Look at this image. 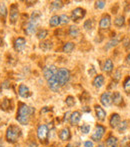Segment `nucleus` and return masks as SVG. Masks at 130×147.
<instances>
[{
    "label": "nucleus",
    "instance_id": "nucleus-15",
    "mask_svg": "<svg viewBox=\"0 0 130 147\" xmlns=\"http://www.w3.org/2000/svg\"><path fill=\"white\" fill-rule=\"evenodd\" d=\"M80 119H81V113L79 112V111H74V112L71 113V116H70V124L71 125H77L78 123H79Z\"/></svg>",
    "mask_w": 130,
    "mask_h": 147
},
{
    "label": "nucleus",
    "instance_id": "nucleus-27",
    "mask_svg": "<svg viewBox=\"0 0 130 147\" xmlns=\"http://www.w3.org/2000/svg\"><path fill=\"white\" fill-rule=\"evenodd\" d=\"M59 24H60V16L53 15L52 17L49 19V25H50V27H56Z\"/></svg>",
    "mask_w": 130,
    "mask_h": 147
},
{
    "label": "nucleus",
    "instance_id": "nucleus-6",
    "mask_svg": "<svg viewBox=\"0 0 130 147\" xmlns=\"http://www.w3.org/2000/svg\"><path fill=\"white\" fill-rule=\"evenodd\" d=\"M104 133H105V127H104V126L97 125L95 127V130H94V132L92 133L91 139L93 140V141H100V140L102 139Z\"/></svg>",
    "mask_w": 130,
    "mask_h": 147
},
{
    "label": "nucleus",
    "instance_id": "nucleus-19",
    "mask_svg": "<svg viewBox=\"0 0 130 147\" xmlns=\"http://www.w3.org/2000/svg\"><path fill=\"white\" fill-rule=\"evenodd\" d=\"M112 102L114 103L116 106H120L123 103V97L119 92H114L112 95Z\"/></svg>",
    "mask_w": 130,
    "mask_h": 147
},
{
    "label": "nucleus",
    "instance_id": "nucleus-28",
    "mask_svg": "<svg viewBox=\"0 0 130 147\" xmlns=\"http://www.w3.org/2000/svg\"><path fill=\"white\" fill-rule=\"evenodd\" d=\"M119 41H120V36H119V35H118V36L113 37V38L111 39V40L106 44V46H105V49H109V48H111V47L116 46V45L119 43Z\"/></svg>",
    "mask_w": 130,
    "mask_h": 147
},
{
    "label": "nucleus",
    "instance_id": "nucleus-32",
    "mask_svg": "<svg viewBox=\"0 0 130 147\" xmlns=\"http://www.w3.org/2000/svg\"><path fill=\"white\" fill-rule=\"evenodd\" d=\"M47 36H48V31L46 29H41L37 32V38L40 39V40H44Z\"/></svg>",
    "mask_w": 130,
    "mask_h": 147
},
{
    "label": "nucleus",
    "instance_id": "nucleus-44",
    "mask_svg": "<svg viewBox=\"0 0 130 147\" xmlns=\"http://www.w3.org/2000/svg\"><path fill=\"white\" fill-rule=\"evenodd\" d=\"M125 62H126L127 65H130V54L127 55V57H126V60H125Z\"/></svg>",
    "mask_w": 130,
    "mask_h": 147
},
{
    "label": "nucleus",
    "instance_id": "nucleus-38",
    "mask_svg": "<svg viewBox=\"0 0 130 147\" xmlns=\"http://www.w3.org/2000/svg\"><path fill=\"white\" fill-rule=\"evenodd\" d=\"M69 21H70V18L68 17L66 14H62V15H60V24L65 25V24H68V22Z\"/></svg>",
    "mask_w": 130,
    "mask_h": 147
},
{
    "label": "nucleus",
    "instance_id": "nucleus-34",
    "mask_svg": "<svg viewBox=\"0 0 130 147\" xmlns=\"http://www.w3.org/2000/svg\"><path fill=\"white\" fill-rule=\"evenodd\" d=\"M123 88H124V91L127 94H130V76H127L126 79L124 80Z\"/></svg>",
    "mask_w": 130,
    "mask_h": 147
},
{
    "label": "nucleus",
    "instance_id": "nucleus-51",
    "mask_svg": "<svg viewBox=\"0 0 130 147\" xmlns=\"http://www.w3.org/2000/svg\"><path fill=\"white\" fill-rule=\"evenodd\" d=\"M1 44H2V39H1V37H0V46H1Z\"/></svg>",
    "mask_w": 130,
    "mask_h": 147
},
{
    "label": "nucleus",
    "instance_id": "nucleus-3",
    "mask_svg": "<svg viewBox=\"0 0 130 147\" xmlns=\"http://www.w3.org/2000/svg\"><path fill=\"white\" fill-rule=\"evenodd\" d=\"M57 82L60 84V86H63L70 80V71L66 68H60L57 70V73L55 75Z\"/></svg>",
    "mask_w": 130,
    "mask_h": 147
},
{
    "label": "nucleus",
    "instance_id": "nucleus-21",
    "mask_svg": "<svg viewBox=\"0 0 130 147\" xmlns=\"http://www.w3.org/2000/svg\"><path fill=\"white\" fill-rule=\"evenodd\" d=\"M7 14H8V10L5 3L4 2H0V19L5 21L6 17H7Z\"/></svg>",
    "mask_w": 130,
    "mask_h": 147
},
{
    "label": "nucleus",
    "instance_id": "nucleus-11",
    "mask_svg": "<svg viewBox=\"0 0 130 147\" xmlns=\"http://www.w3.org/2000/svg\"><path fill=\"white\" fill-rule=\"evenodd\" d=\"M100 102L102 103V105L105 107L110 106L111 103H112V95H111V93L110 92L102 93L100 96Z\"/></svg>",
    "mask_w": 130,
    "mask_h": 147
},
{
    "label": "nucleus",
    "instance_id": "nucleus-4",
    "mask_svg": "<svg viewBox=\"0 0 130 147\" xmlns=\"http://www.w3.org/2000/svg\"><path fill=\"white\" fill-rule=\"evenodd\" d=\"M49 135V130L47 125L45 124H40L37 127V137L41 142H46V140L48 139Z\"/></svg>",
    "mask_w": 130,
    "mask_h": 147
},
{
    "label": "nucleus",
    "instance_id": "nucleus-20",
    "mask_svg": "<svg viewBox=\"0 0 130 147\" xmlns=\"http://www.w3.org/2000/svg\"><path fill=\"white\" fill-rule=\"evenodd\" d=\"M70 130L69 128L65 127L59 132V138H60L62 141H67V140L70 139Z\"/></svg>",
    "mask_w": 130,
    "mask_h": 147
},
{
    "label": "nucleus",
    "instance_id": "nucleus-39",
    "mask_svg": "<svg viewBox=\"0 0 130 147\" xmlns=\"http://www.w3.org/2000/svg\"><path fill=\"white\" fill-rule=\"evenodd\" d=\"M80 130L83 134H88L90 132V125L88 124H83V125L80 127Z\"/></svg>",
    "mask_w": 130,
    "mask_h": 147
},
{
    "label": "nucleus",
    "instance_id": "nucleus-8",
    "mask_svg": "<svg viewBox=\"0 0 130 147\" xmlns=\"http://www.w3.org/2000/svg\"><path fill=\"white\" fill-rule=\"evenodd\" d=\"M18 17H19V10H18L17 4H13L10 8V13H9V21L11 24H14L17 22Z\"/></svg>",
    "mask_w": 130,
    "mask_h": 147
},
{
    "label": "nucleus",
    "instance_id": "nucleus-13",
    "mask_svg": "<svg viewBox=\"0 0 130 147\" xmlns=\"http://www.w3.org/2000/svg\"><path fill=\"white\" fill-rule=\"evenodd\" d=\"M18 94L22 97V98H27L31 95V91L28 88V86H26L25 84H20L18 87Z\"/></svg>",
    "mask_w": 130,
    "mask_h": 147
},
{
    "label": "nucleus",
    "instance_id": "nucleus-36",
    "mask_svg": "<svg viewBox=\"0 0 130 147\" xmlns=\"http://www.w3.org/2000/svg\"><path fill=\"white\" fill-rule=\"evenodd\" d=\"M62 3H63L62 1H53V2H51V8H52L53 10L60 9V8L63 6Z\"/></svg>",
    "mask_w": 130,
    "mask_h": 147
},
{
    "label": "nucleus",
    "instance_id": "nucleus-52",
    "mask_svg": "<svg viewBox=\"0 0 130 147\" xmlns=\"http://www.w3.org/2000/svg\"><path fill=\"white\" fill-rule=\"evenodd\" d=\"M125 147H130V146H125Z\"/></svg>",
    "mask_w": 130,
    "mask_h": 147
},
{
    "label": "nucleus",
    "instance_id": "nucleus-16",
    "mask_svg": "<svg viewBox=\"0 0 130 147\" xmlns=\"http://www.w3.org/2000/svg\"><path fill=\"white\" fill-rule=\"evenodd\" d=\"M94 108H95L96 117H97V119L99 121H103V120L105 119V117H106V112H105V110L101 106H99V105H95Z\"/></svg>",
    "mask_w": 130,
    "mask_h": 147
},
{
    "label": "nucleus",
    "instance_id": "nucleus-30",
    "mask_svg": "<svg viewBox=\"0 0 130 147\" xmlns=\"http://www.w3.org/2000/svg\"><path fill=\"white\" fill-rule=\"evenodd\" d=\"M94 25H95V22H94L93 19H87L83 24V27L86 31H91L94 28Z\"/></svg>",
    "mask_w": 130,
    "mask_h": 147
},
{
    "label": "nucleus",
    "instance_id": "nucleus-37",
    "mask_svg": "<svg viewBox=\"0 0 130 147\" xmlns=\"http://www.w3.org/2000/svg\"><path fill=\"white\" fill-rule=\"evenodd\" d=\"M65 102H66V104H67V106L72 107L75 104V99H74L73 96H67L65 99Z\"/></svg>",
    "mask_w": 130,
    "mask_h": 147
},
{
    "label": "nucleus",
    "instance_id": "nucleus-23",
    "mask_svg": "<svg viewBox=\"0 0 130 147\" xmlns=\"http://www.w3.org/2000/svg\"><path fill=\"white\" fill-rule=\"evenodd\" d=\"M117 145H118V139L114 136H109L106 139L107 147H117Z\"/></svg>",
    "mask_w": 130,
    "mask_h": 147
},
{
    "label": "nucleus",
    "instance_id": "nucleus-43",
    "mask_svg": "<svg viewBox=\"0 0 130 147\" xmlns=\"http://www.w3.org/2000/svg\"><path fill=\"white\" fill-rule=\"evenodd\" d=\"M94 144L92 141H90V140H88V141H85L84 142V147H93Z\"/></svg>",
    "mask_w": 130,
    "mask_h": 147
},
{
    "label": "nucleus",
    "instance_id": "nucleus-9",
    "mask_svg": "<svg viewBox=\"0 0 130 147\" xmlns=\"http://www.w3.org/2000/svg\"><path fill=\"white\" fill-rule=\"evenodd\" d=\"M25 46H26V40L24 37H17V38H15V40L13 42L14 50L17 51V52H20V51H22L25 48Z\"/></svg>",
    "mask_w": 130,
    "mask_h": 147
},
{
    "label": "nucleus",
    "instance_id": "nucleus-35",
    "mask_svg": "<svg viewBox=\"0 0 130 147\" xmlns=\"http://www.w3.org/2000/svg\"><path fill=\"white\" fill-rule=\"evenodd\" d=\"M0 107H1V109H3V110H7V109H11L10 108V100L7 98L3 99L2 100V103L0 104Z\"/></svg>",
    "mask_w": 130,
    "mask_h": 147
},
{
    "label": "nucleus",
    "instance_id": "nucleus-29",
    "mask_svg": "<svg viewBox=\"0 0 130 147\" xmlns=\"http://www.w3.org/2000/svg\"><path fill=\"white\" fill-rule=\"evenodd\" d=\"M74 48H75V45L73 42H66L62 47V51L64 53H71Z\"/></svg>",
    "mask_w": 130,
    "mask_h": 147
},
{
    "label": "nucleus",
    "instance_id": "nucleus-12",
    "mask_svg": "<svg viewBox=\"0 0 130 147\" xmlns=\"http://www.w3.org/2000/svg\"><path fill=\"white\" fill-rule=\"evenodd\" d=\"M56 75V74H55ZM55 75L53 77H51L49 80H47V83H48V87L53 91V92H58L59 89H60V84L57 82L56 78H55Z\"/></svg>",
    "mask_w": 130,
    "mask_h": 147
},
{
    "label": "nucleus",
    "instance_id": "nucleus-46",
    "mask_svg": "<svg viewBox=\"0 0 130 147\" xmlns=\"http://www.w3.org/2000/svg\"><path fill=\"white\" fill-rule=\"evenodd\" d=\"M71 113L70 112H66L65 114H64V121H67V119H68V115H70Z\"/></svg>",
    "mask_w": 130,
    "mask_h": 147
},
{
    "label": "nucleus",
    "instance_id": "nucleus-48",
    "mask_svg": "<svg viewBox=\"0 0 130 147\" xmlns=\"http://www.w3.org/2000/svg\"><path fill=\"white\" fill-rule=\"evenodd\" d=\"M87 108H88V107H84L83 110H84V111H86V112H90V109H87Z\"/></svg>",
    "mask_w": 130,
    "mask_h": 147
},
{
    "label": "nucleus",
    "instance_id": "nucleus-33",
    "mask_svg": "<svg viewBox=\"0 0 130 147\" xmlns=\"http://www.w3.org/2000/svg\"><path fill=\"white\" fill-rule=\"evenodd\" d=\"M127 127H128V121H127V120H124V121L120 122V124L118 125L117 129H118V131L120 132V133H122L123 131H125V130H126Z\"/></svg>",
    "mask_w": 130,
    "mask_h": 147
},
{
    "label": "nucleus",
    "instance_id": "nucleus-42",
    "mask_svg": "<svg viewBox=\"0 0 130 147\" xmlns=\"http://www.w3.org/2000/svg\"><path fill=\"white\" fill-rule=\"evenodd\" d=\"M123 45L126 49H128V47L130 46V37H125L124 40H123Z\"/></svg>",
    "mask_w": 130,
    "mask_h": 147
},
{
    "label": "nucleus",
    "instance_id": "nucleus-10",
    "mask_svg": "<svg viewBox=\"0 0 130 147\" xmlns=\"http://www.w3.org/2000/svg\"><path fill=\"white\" fill-rule=\"evenodd\" d=\"M111 25V17L109 14H104L99 21V27L101 29H107Z\"/></svg>",
    "mask_w": 130,
    "mask_h": 147
},
{
    "label": "nucleus",
    "instance_id": "nucleus-50",
    "mask_svg": "<svg viewBox=\"0 0 130 147\" xmlns=\"http://www.w3.org/2000/svg\"><path fill=\"white\" fill-rule=\"evenodd\" d=\"M97 147H104V145H103V144H99Z\"/></svg>",
    "mask_w": 130,
    "mask_h": 147
},
{
    "label": "nucleus",
    "instance_id": "nucleus-47",
    "mask_svg": "<svg viewBox=\"0 0 130 147\" xmlns=\"http://www.w3.org/2000/svg\"><path fill=\"white\" fill-rule=\"evenodd\" d=\"M89 74H90V76H92L93 74H95V70H94L93 67H91V71L89 70Z\"/></svg>",
    "mask_w": 130,
    "mask_h": 147
},
{
    "label": "nucleus",
    "instance_id": "nucleus-45",
    "mask_svg": "<svg viewBox=\"0 0 130 147\" xmlns=\"http://www.w3.org/2000/svg\"><path fill=\"white\" fill-rule=\"evenodd\" d=\"M28 147H37L36 142H30L29 145H28Z\"/></svg>",
    "mask_w": 130,
    "mask_h": 147
},
{
    "label": "nucleus",
    "instance_id": "nucleus-5",
    "mask_svg": "<svg viewBox=\"0 0 130 147\" xmlns=\"http://www.w3.org/2000/svg\"><path fill=\"white\" fill-rule=\"evenodd\" d=\"M86 14V10L84 8L77 7L75 9L72 10L71 12V20L74 22H78L79 20H81L82 18H84Z\"/></svg>",
    "mask_w": 130,
    "mask_h": 147
},
{
    "label": "nucleus",
    "instance_id": "nucleus-41",
    "mask_svg": "<svg viewBox=\"0 0 130 147\" xmlns=\"http://www.w3.org/2000/svg\"><path fill=\"white\" fill-rule=\"evenodd\" d=\"M120 78H121L120 70H116V71H115V73H114V76H113V79L115 80V82H117V81H119V80H120Z\"/></svg>",
    "mask_w": 130,
    "mask_h": 147
},
{
    "label": "nucleus",
    "instance_id": "nucleus-40",
    "mask_svg": "<svg viewBox=\"0 0 130 147\" xmlns=\"http://www.w3.org/2000/svg\"><path fill=\"white\" fill-rule=\"evenodd\" d=\"M105 4H106L105 1H96L95 7L97 8V9H103V8L105 7Z\"/></svg>",
    "mask_w": 130,
    "mask_h": 147
},
{
    "label": "nucleus",
    "instance_id": "nucleus-26",
    "mask_svg": "<svg viewBox=\"0 0 130 147\" xmlns=\"http://www.w3.org/2000/svg\"><path fill=\"white\" fill-rule=\"evenodd\" d=\"M39 46H40V48L42 49V50L48 51V50H50V49H52L53 44H52V42L49 41V40H43L42 42L40 43Z\"/></svg>",
    "mask_w": 130,
    "mask_h": 147
},
{
    "label": "nucleus",
    "instance_id": "nucleus-25",
    "mask_svg": "<svg viewBox=\"0 0 130 147\" xmlns=\"http://www.w3.org/2000/svg\"><path fill=\"white\" fill-rule=\"evenodd\" d=\"M79 33H80L79 28H78L76 25H71L69 27V30H68V34H69L70 37H73V38H75V37H77L78 35H79Z\"/></svg>",
    "mask_w": 130,
    "mask_h": 147
},
{
    "label": "nucleus",
    "instance_id": "nucleus-22",
    "mask_svg": "<svg viewBox=\"0 0 130 147\" xmlns=\"http://www.w3.org/2000/svg\"><path fill=\"white\" fill-rule=\"evenodd\" d=\"M41 17H42V14L40 13V11H38V10H35V11L32 12L31 16H30V20H29V21L34 22V23L38 24V22H39V20H40Z\"/></svg>",
    "mask_w": 130,
    "mask_h": 147
},
{
    "label": "nucleus",
    "instance_id": "nucleus-17",
    "mask_svg": "<svg viewBox=\"0 0 130 147\" xmlns=\"http://www.w3.org/2000/svg\"><path fill=\"white\" fill-rule=\"evenodd\" d=\"M37 26H38V24L34 23V22H31V21H28L27 25H26L25 32L27 33L28 35H33L34 33H36Z\"/></svg>",
    "mask_w": 130,
    "mask_h": 147
},
{
    "label": "nucleus",
    "instance_id": "nucleus-2",
    "mask_svg": "<svg viewBox=\"0 0 130 147\" xmlns=\"http://www.w3.org/2000/svg\"><path fill=\"white\" fill-rule=\"evenodd\" d=\"M20 136H21V129L17 125H13L12 124L6 130L5 139L8 143H11V144L16 143Z\"/></svg>",
    "mask_w": 130,
    "mask_h": 147
},
{
    "label": "nucleus",
    "instance_id": "nucleus-49",
    "mask_svg": "<svg viewBox=\"0 0 130 147\" xmlns=\"http://www.w3.org/2000/svg\"><path fill=\"white\" fill-rule=\"evenodd\" d=\"M2 96V87H1V84H0V98Z\"/></svg>",
    "mask_w": 130,
    "mask_h": 147
},
{
    "label": "nucleus",
    "instance_id": "nucleus-1",
    "mask_svg": "<svg viewBox=\"0 0 130 147\" xmlns=\"http://www.w3.org/2000/svg\"><path fill=\"white\" fill-rule=\"evenodd\" d=\"M35 109L31 106H28L25 103H20L18 106L17 115L16 120L22 125H27L29 123V120L31 118V115L34 114Z\"/></svg>",
    "mask_w": 130,
    "mask_h": 147
},
{
    "label": "nucleus",
    "instance_id": "nucleus-7",
    "mask_svg": "<svg viewBox=\"0 0 130 147\" xmlns=\"http://www.w3.org/2000/svg\"><path fill=\"white\" fill-rule=\"evenodd\" d=\"M57 70H58V69H57L55 65H47V66H45L44 69H43V75H44L45 79L49 80L51 77H53V76L57 73Z\"/></svg>",
    "mask_w": 130,
    "mask_h": 147
},
{
    "label": "nucleus",
    "instance_id": "nucleus-24",
    "mask_svg": "<svg viewBox=\"0 0 130 147\" xmlns=\"http://www.w3.org/2000/svg\"><path fill=\"white\" fill-rule=\"evenodd\" d=\"M103 70H104L106 73H110L113 70V62L111 59H106L104 62V65H103Z\"/></svg>",
    "mask_w": 130,
    "mask_h": 147
},
{
    "label": "nucleus",
    "instance_id": "nucleus-14",
    "mask_svg": "<svg viewBox=\"0 0 130 147\" xmlns=\"http://www.w3.org/2000/svg\"><path fill=\"white\" fill-rule=\"evenodd\" d=\"M104 81H105L104 76H103L102 74H98V75H96L95 78L93 79L92 84H93L94 87L100 88V87H102V86L104 85Z\"/></svg>",
    "mask_w": 130,
    "mask_h": 147
},
{
    "label": "nucleus",
    "instance_id": "nucleus-53",
    "mask_svg": "<svg viewBox=\"0 0 130 147\" xmlns=\"http://www.w3.org/2000/svg\"><path fill=\"white\" fill-rule=\"evenodd\" d=\"M0 147H1V144H0Z\"/></svg>",
    "mask_w": 130,
    "mask_h": 147
},
{
    "label": "nucleus",
    "instance_id": "nucleus-31",
    "mask_svg": "<svg viewBox=\"0 0 130 147\" xmlns=\"http://www.w3.org/2000/svg\"><path fill=\"white\" fill-rule=\"evenodd\" d=\"M125 23V18L124 16L120 15V16H117L116 18H115L114 20V25L116 26V27H122L123 25H124Z\"/></svg>",
    "mask_w": 130,
    "mask_h": 147
},
{
    "label": "nucleus",
    "instance_id": "nucleus-18",
    "mask_svg": "<svg viewBox=\"0 0 130 147\" xmlns=\"http://www.w3.org/2000/svg\"><path fill=\"white\" fill-rule=\"evenodd\" d=\"M109 123H110V126L112 128H117V127H118V125L120 124V116H119V114L114 113V114L111 115V118H110V121H109Z\"/></svg>",
    "mask_w": 130,
    "mask_h": 147
}]
</instances>
